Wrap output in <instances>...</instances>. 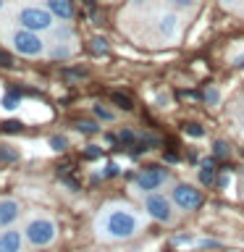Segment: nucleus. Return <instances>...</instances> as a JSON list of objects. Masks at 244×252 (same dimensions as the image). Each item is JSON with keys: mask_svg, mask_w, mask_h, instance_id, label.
Returning a JSON list of instances; mask_svg holds the SVG:
<instances>
[{"mask_svg": "<svg viewBox=\"0 0 244 252\" xmlns=\"http://www.w3.org/2000/svg\"><path fill=\"white\" fill-rule=\"evenodd\" d=\"M155 102H157V108H168L171 97H168L165 92H157V94H155Z\"/></svg>", "mask_w": 244, "mask_h": 252, "instance_id": "nucleus-27", "label": "nucleus"}, {"mask_svg": "<svg viewBox=\"0 0 244 252\" xmlns=\"http://www.w3.org/2000/svg\"><path fill=\"white\" fill-rule=\"evenodd\" d=\"M24 234H27V244L34 250L50 247L58 239V223H55L53 216H45V213H34V216L27 218L24 223Z\"/></svg>", "mask_w": 244, "mask_h": 252, "instance_id": "nucleus-3", "label": "nucleus"}, {"mask_svg": "<svg viewBox=\"0 0 244 252\" xmlns=\"http://www.w3.org/2000/svg\"><path fill=\"white\" fill-rule=\"evenodd\" d=\"M142 208H145V216L152 218L155 223H173L176 218V205H173L171 194H163V192H152V194H145L142 197Z\"/></svg>", "mask_w": 244, "mask_h": 252, "instance_id": "nucleus-7", "label": "nucleus"}, {"mask_svg": "<svg viewBox=\"0 0 244 252\" xmlns=\"http://www.w3.org/2000/svg\"><path fill=\"white\" fill-rule=\"evenodd\" d=\"M27 247L29 244L24 228H16V226L0 228V252H24Z\"/></svg>", "mask_w": 244, "mask_h": 252, "instance_id": "nucleus-9", "label": "nucleus"}, {"mask_svg": "<svg viewBox=\"0 0 244 252\" xmlns=\"http://www.w3.org/2000/svg\"><path fill=\"white\" fill-rule=\"evenodd\" d=\"M5 8H8V0H0V16L5 13Z\"/></svg>", "mask_w": 244, "mask_h": 252, "instance_id": "nucleus-32", "label": "nucleus"}, {"mask_svg": "<svg viewBox=\"0 0 244 252\" xmlns=\"http://www.w3.org/2000/svg\"><path fill=\"white\" fill-rule=\"evenodd\" d=\"M84 155H87V158H97L100 150H97V147H90V150H84Z\"/></svg>", "mask_w": 244, "mask_h": 252, "instance_id": "nucleus-31", "label": "nucleus"}, {"mask_svg": "<svg viewBox=\"0 0 244 252\" xmlns=\"http://www.w3.org/2000/svg\"><path fill=\"white\" fill-rule=\"evenodd\" d=\"M47 145H50L53 150H58V153H63V150L68 147V139H66V137H61V134H58V137H50V139H47Z\"/></svg>", "mask_w": 244, "mask_h": 252, "instance_id": "nucleus-23", "label": "nucleus"}, {"mask_svg": "<svg viewBox=\"0 0 244 252\" xmlns=\"http://www.w3.org/2000/svg\"><path fill=\"white\" fill-rule=\"evenodd\" d=\"M184 131L189 134V137H197V139H202V137H205V129H202L200 124H186V126H184Z\"/></svg>", "mask_w": 244, "mask_h": 252, "instance_id": "nucleus-25", "label": "nucleus"}, {"mask_svg": "<svg viewBox=\"0 0 244 252\" xmlns=\"http://www.w3.org/2000/svg\"><path fill=\"white\" fill-rule=\"evenodd\" d=\"M90 47H92L94 55H105L108 53V39L105 37H92V45Z\"/></svg>", "mask_w": 244, "mask_h": 252, "instance_id": "nucleus-20", "label": "nucleus"}, {"mask_svg": "<svg viewBox=\"0 0 244 252\" xmlns=\"http://www.w3.org/2000/svg\"><path fill=\"white\" fill-rule=\"evenodd\" d=\"M231 66H236V68H239V66H244V53L234 55V58H231Z\"/></svg>", "mask_w": 244, "mask_h": 252, "instance_id": "nucleus-29", "label": "nucleus"}, {"mask_svg": "<svg viewBox=\"0 0 244 252\" xmlns=\"http://www.w3.org/2000/svg\"><path fill=\"white\" fill-rule=\"evenodd\" d=\"M239 187H242V192H244V171H242V176H239Z\"/></svg>", "mask_w": 244, "mask_h": 252, "instance_id": "nucleus-33", "label": "nucleus"}, {"mask_svg": "<svg viewBox=\"0 0 244 252\" xmlns=\"http://www.w3.org/2000/svg\"><path fill=\"white\" fill-rule=\"evenodd\" d=\"M92 110H94V116H97L100 121H116V110L105 108L102 102H94V105H92Z\"/></svg>", "mask_w": 244, "mask_h": 252, "instance_id": "nucleus-18", "label": "nucleus"}, {"mask_svg": "<svg viewBox=\"0 0 244 252\" xmlns=\"http://www.w3.org/2000/svg\"><path fill=\"white\" fill-rule=\"evenodd\" d=\"M171 181V171L160 163H152V165H145L139 168L137 173L131 176V192L145 197V194H152V192H160V189Z\"/></svg>", "mask_w": 244, "mask_h": 252, "instance_id": "nucleus-5", "label": "nucleus"}, {"mask_svg": "<svg viewBox=\"0 0 244 252\" xmlns=\"http://www.w3.org/2000/svg\"><path fill=\"white\" fill-rule=\"evenodd\" d=\"M168 194H171L173 205H176L179 210H184V213L197 210L202 205V200H205L202 189H197L194 184H189V181H176V184H171Z\"/></svg>", "mask_w": 244, "mask_h": 252, "instance_id": "nucleus-8", "label": "nucleus"}, {"mask_svg": "<svg viewBox=\"0 0 244 252\" xmlns=\"http://www.w3.org/2000/svg\"><path fill=\"white\" fill-rule=\"evenodd\" d=\"M134 11H152L155 8V0H131L129 3Z\"/></svg>", "mask_w": 244, "mask_h": 252, "instance_id": "nucleus-24", "label": "nucleus"}, {"mask_svg": "<svg viewBox=\"0 0 244 252\" xmlns=\"http://www.w3.org/2000/svg\"><path fill=\"white\" fill-rule=\"evenodd\" d=\"M63 79L76 82V79H84V71H71V68H66V71H63Z\"/></svg>", "mask_w": 244, "mask_h": 252, "instance_id": "nucleus-26", "label": "nucleus"}, {"mask_svg": "<svg viewBox=\"0 0 244 252\" xmlns=\"http://www.w3.org/2000/svg\"><path fill=\"white\" fill-rule=\"evenodd\" d=\"M197 181H200V187H213L215 184V163L202 160L200 168H197Z\"/></svg>", "mask_w": 244, "mask_h": 252, "instance_id": "nucleus-13", "label": "nucleus"}, {"mask_svg": "<svg viewBox=\"0 0 244 252\" xmlns=\"http://www.w3.org/2000/svg\"><path fill=\"white\" fill-rule=\"evenodd\" d=\"M19 160V153L11 145H0V163H16Z\"/></svg>", "mask_w": 244, "mask_h": 252, "instance_id": "nucleus-19", "label": "nucleus"}, {"mask_svg": "<svg viewBox=\"0 0 244 252\" xmlns=\"http://www.w3.org/2000/svg\"><path fill=\"white\" fill-rule=\"evenodd\" d=\"M213 155H215V158H220V160L231 155V150H228V142H223V139H220V142H215V145H213Z\"/></svg>", "mask_w": 244, "mask_h": 252, "instance_id": "nucleus-22", "label": "nucleus"}, {"mask_svg": "<svg viewBox=\"0 0 244 252\" xmlns=\"http://www.w3.org/2000/svg\"><path fill=\"white\" fill-rule=\"evenodd\" d=\"M79 50L76 42H47V58L53 61H66Z\"/></svg>", "mask_w": 244, "mask_h": 252, "instance_id": "nucleus-12", "label": "nucleus"}, {"mask_svg": "<svg viewBox=\"0 0 244 252\" xmlns=\"http://www.w3.org/2000/svg\"><path fill=\"white\" fill-rule=\"evenodd\" d=\"M234 105H236V108H234V116H236V126H239V131L244 134V97H242V100H236Z\"/></svg>", "mask_w": 244, "mask_h": 252, "instance_id": "nucleus-21", "label": "nucleus"}, {"mask_svg": "<svg viewBox=\"0 0 244 252\" xmlns=\"http://www.w3.org/2000/svg\"><path fill=\"white\" fill-rule=\"evenodd\" d=\"M202 97H205V105L215 108L218 102H220V90H218L215 84H210V87H205V94H202Z\"/></svg>", "mask_w": 244, "mask_h": 252, "instance_id": "nucleus-16", "label": "nucleus"}, {"mask_svg": "<svg viewBox=\"0 0 244 252\" xmlns=\"http://www.w3.org/2000/svg\"><path fill=\"white\" fill-rule=\"evenodd\" d=\"M74 129L79 131V134H97L100 131V124L94 121H90V118H79V121H74Z\"/></svg>", "mask_w": 244, "mask_h": 252, "instance_id": "nucleus-15", "label": "nucleus"}, {"mask_svg": "<svg viewBox=\"0 0 244 252\" xmlns=\"http://www.w3.org/2000/svg\"><path fill=\"white\" fill-rule=\"evenodd\" d=\"M16 24L19 27H27L31 32H39V34H50V32L58 27V19L47 5H31V3H21L16 8Z\"/></svg>", "mask_w": 244, "mask_h": 252, "instance_id": "nucleus-4", "label": "nucleus"}, {"mask_svg": "<svg viewBox=\"0 0 244 252\" xmlns=\"http://www.w3.org/2000/svg\"><path fill=\"white\" fill-rule=\"evenodd\" d=\"M0 39H3V45L8 50L21 55V58H42V55H47V37L27 27H19V24L3 32Z\"/></svg>", "mask_w": 244, "mask_h": 252, "instance_id": "nucleus-2", "label": "nucleus"}, {"mask_svg": "<svg viewBox=\"0 0 244 252\" xmlns=\"http://www.w3.org/2000/svg\"><path fill=\"white\" fill-rule=\"evenodd\" d=\"M94 228L108 242H126L142 231V216L129 202H105L97 213Z\"/></svg>", "mask_w": 244, "mask_h": 252, "instance_id": "nucleus-1", "label": "nucleus"}, {"mask_svg": "<svg viewBox=\"0 0 244 252\" xmlns=\"http://www.w3.org/2000/svg\"><path fill=\"white\" fill-rule=\"evenodd\" d=\"M21 218V202L16 197H0V228L16 226Z\"/></svg>", "mask_w": 244, "mask_h": 252, "instance_id": "nucleus-10", "label": "nucleus"}, {"mask_svg": "<svg viewBox=\"0 0 244 252\" xmlns=\"http://www.w3.org/2000/svg\"><path fill=\"white\" fill-rule=\"evenodd\" d=\"M0 66H13V58L5 53H0Z\"/></svg>", "mask_w": 244, "mask_h": 252, "instance_id": "nucleus-30", "label": "nucleus"}, {"mask_svg": "<svg viewBox=\"0 0 244 252\" xmlns=\"http://www.w3.org/2000/svg\"><path fill=\"white\" fill-rule=\"evenodd\" d=\"M42 5L50 8L58 21H74V16H76L74 0H42Z\"/></svg>", "mask_w": 244, "mask_h": 252, "instance_id": "nucleus-11", "label": "nucleus"}, {"mask_svg": "<svg viewBox=\"0 0 244 252\" xmlns=\"http://www.w3.org/2000/svg\"><path fill=\"white\" fill-rule=\"evenodd\" d=\"M110 102H113V105H118L121 110H131V108H134L131 97H126L123 92H110Z\"/></svg>", "mask_w": 244, "mask_h": 252, "instance_id": "nucleus-17", "label": "nucleus"}, {"mask_svg": "<svg viewBox=\"0 0 244 252\" xmlns=\"http://www.w3.org/2000/svg\"><path fill=\"white\" fill-rule=\"evenodd\" d=\"M168 3V8H173V11L179 13H194L197 8L202 5V0H165Z\"/></svg>", "mask_w": 244, "mask_h": 252, "instance_id": "nucleus-14", "label": "nucleus"}, {"mask_svg": "<svg viewBox=\"0 0 244 252\" xmlns=\"http://www.w3.org/2000/svg\"><path fill=\"white\" fill-rule=\"evenodd\" d=\"M218 3L223 5V8H228V11H231V8H236V5L242 3V0H218Z\"/></svg>", "mask_w": 244, "mask_h": 252, "instance_id": "nucleus-28", "label": "nucleus"}, {"mask_svg": "<svg viewBox=\"0 0 244 252\" xmlns=\"http://www.w3.org/2000/svg\"><path fill=\"white\" fill-rule=\"evenodd\" d=\"M150 32H152V39L157 45H176L181 34H184V21H181L179 11H160L152 19V27H150Z\"/></svg>", "mask_w": 244, "mask_h": 252, "instance_id": "nucleus-6", "label": "nucleus"}]
</instances>
